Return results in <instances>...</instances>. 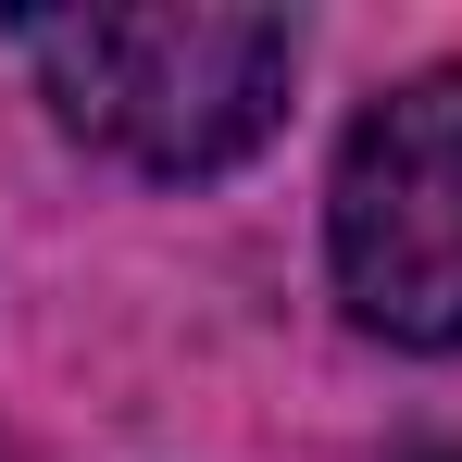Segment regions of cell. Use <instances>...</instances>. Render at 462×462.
Returning <instances> with one entry per match:
<instances>
[{
	"mask_svg": "<svg viewBox=\"0 0 462 462\" xmlns=\"http://www.w3.org/2000/svg\"><path fill=\"white\" fill-rule=\"evenodd\" d=\"M63 125L138 175H226L275 138L300 38L288 13H51L25 25Z\"/></svg>",
	"mask_w": 462,
	"mask_h": 462,
	"instance_id": "6da1fadb",
	"label": "cell"
},
{
	"mask_svg": "<svg viewBox=\"0 0 462 462\" xmlns=\"http://www.w3.org/2000/svg\"><path fill=\"white\" fill-rule=\"evenodd\" d=\"M337 300L400 350H462V63L387 88L325 188Z\"/></svg>",
	"mask_w": 462,
	"mask_h": 462,
	"instance_id": "7a4b0ae2",
	"label": "cell"
}]
</instances>
